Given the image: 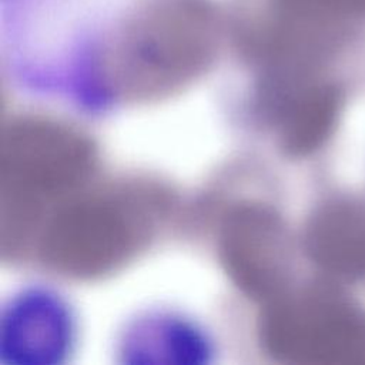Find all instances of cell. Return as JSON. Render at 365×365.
<instances>
[{
    "mask_svg": "<svg viewBox=\"0 0 365 365\" xmlns=\"http://www.w3.org/2000/svg\"><path fill=\"white\" fill-rule=\"evenodd\" d=\"M127 0H1L4 30L13 43H57L66 53L93 41Z\"/></svg>",
    "mask_w": 365,
    "mask_h": 365,
    "instance_id": "cell-1",
    "label": "cell"
}]
</instances>
